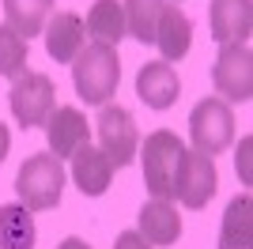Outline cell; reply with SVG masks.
<instances>
[{
    "instance_id": "3957f363",
    "label": "cell",
    "mask_w": 253,
    "mask_h": 249,
    "mask_svg": "<svg viewBox=\"0 0 253 249\" xmlns=\"http://www.w3.org/2000/svg\"><path fill=\"white\" fill-rule=\"evenodd\" d=\"M15 193H19V204L31 208V211H49V208L61 204L64 193V166L57 155L42 151V155H31L19 166L15 174Z\"/></svg>"
},
{
    "instance_id": "277c9868",
    "label": "cell",
    "mask_w": 253,
    "mask_h": 249,
    "mask_svg": "<svg viewBox=\"0 0 253 249\" xmlns=\"http://www.w3.org/2000/svg\"><path fill=\"white\" fill-rule=\"evenodd\" d=\"M189 140L193 151L201 155H219L234 140V114L223 98H201L189 114Z\"/></svg>"
},
{
    "instance_id": "7c38bea8",
    "label": "cell",
    "mask_w": 253,
    "mask_h": 249,
    "mask_svg": "<svg viewBox=\"0 0 253 249\" xmlns=\"http://www.w3.org/2000/svg\"><path fill=\"white\" fill-rule=\"evenodd\" d=\"M250 27H253V0H211L208 31L219 45L246 42L250 38Z\"/></svg>"
},
{
    "instance_id": "cb8c5ba5",
    "label": "cell",
    "mask_w": 253,
    "mask_h": 249,
    "mask_svg": "<svg viewBox=\"0 0 253 249\" xmlns=\"http://www.w3.org/2000/svg\"><path fill=\"white\" fill-rule=\"evenodd\" d=\"M57 249H91V246H87L84 238H64V242H61Z\"/></svg>"
},
{
    "instance_id": "8fae6325",
    "label": "cell",
    "mask_w": 253,
    "mask_h": 249,
    "mask_svg": "<svg viewBox=\"0 0 253 249\" xmlns=\"http://www.w3.org/2000/svg\"><path fill=\"white\" fill-rule=\"evenodd\" d=\"M42 34H45V53H49L57 64H72L76 53L87 45L84 42L87 27H84V19H80L76 11H57V15H49Z\"/></svg>"
},
{
    "instance_id": "7402d4cb",
    "label": "cell",
    "mask_w": 253,
    "mask_h": 249,
    "mask_svg": "<svg viewBox=\"0 0 253 249\" xmlns=\"http://www.w3.org/2000/svg\"><path fill=\"white\" fill-rule=\"evenodd\" d=\"M114 249H151V246H148V242H144V238H140L136 230H125V234H117Z\"/></svg>"
},
{
    "instance_id": "8992f818",
    "label": "cell",
    "mask_w": 253,
    "mask_h": 249,
    "mask_svg": "<svg viewBox=\"0 0 253 249\" xmlns=\"http://www.w3.org/2000/svg\"><path fill=\"white\" fill-rule=\"evenodd\" d=\"M211 83L223 94V102H250L253 98V53L246 42L219 45V57L211 64Z\"/></svg>"
},
{
    "instance_id": "5b68a950",
    "label": "cell",
    "mask_w": 253,
    "mask_h": 249,
    "mask_svg": "<svg viewBox=\"0 0 253 249\" xmlns=\"http://www.w3.org/2000/svg\"><path fill=\"white\" fill-rule=\"evenodd\" d=\"M53 80L45 72H23L15 76L8 91V106L11 117L23 124V128H38V124L49 121V114L57 110V98H53Z\"/></svg>"
},
{
    "instance_id": "52a82bcc",
    "label": "cell",
    "mask_w": 253,
    "mask_h": 249,
    "mask_svg": "<svg viewBox=\"0 0 253 249\" xmlns=\"http://www.w3.org/2000/svg\"><path fill=\"white\" fill-rule=\"evenodd\" d=\"M98 151H102L106 159L114 166H128L132 159H136V147H140V136H136V121H132V114H128L125 106H110L106 102L102 110H98Z\"/></svg>"
},
{
    "instance_id": "30bf717a",
    "label": "cell",
    "mask_w": 253,
    "mask_h": 249,
    "mask_svg": "<svg viewBox=\"0 0 253 249\" xmlns=\"http://www.w3.org/2000/svg\"><path fill=\"white\" fill-rule=\"evenodd\" d=\"M45 140H49V155L72 159L87 144V117L76 106H57L45 121Z\"/></svg>"
},
{
    "instance_id": "7a4b0ae2",
    "label": "cell",
    "mask_w": 253,
    "mask_h": 249,
    "mask_svg": "<svg viewBox=\"0 0 253 249\" xmlns=\"http://www.w3.org/2000/svg\"><path fill=\"white\" fill-rule=\"evenodd\" d=\"M136 151H140V166H144V185H148V193L155 200H174V177H178L185 144H181L170 128H159V132H151Z\"/></svg>"
},
{
    "instance_id": "2e32d148",
    "label": "cell",
    "mask_w": 253,
    "mask_h": 249,
    "mask_svg": "<svg viewBox=\"0 0 253 249\" xmlns=\"http://www.w3.org/2000/svg\"><path fill=\"white\" fill-rule=\"evenodd\" d=\"M219 249H253V200L246 193L234 197L223 211Z\"/></svg>"
},
{
    "instance_id": "603a6c76",
    "label": "cell",
    "mask_w": 253,
    "mask_h": 249,
    "mask_svg": "<svg viewBox=\"0 0 253 249\" xmlns=\"http://www.w3.org/2000/svg\"><path fill=\"white\" fill-rule=\"evenodd\" d=\"M8 147H11V132H8V124H0V163L8 159Z\"/></svg>"
},
{
    "instance_id": "ac0fdd59",
    "label": "cell",
    "mask_w": 253,
    "mask_h": 249,
    "mask_svg": "<svg viewBox=\"0 0 253 249\" xmlns=\"http://www.w3.org/2000/svg\"><path fill=\"white\" fill-rule=\"evenodd\" d=\"M49 11H53V0H4V23L27 42H31V34L45 31Z\"/></svg>"
},
{
    "instance_id": "d6986e66",
    "label": "cell",
    "mask_w": 253,
    "mask_h": 249,
    "mask_svg": "<svg viewBox=\"0 0 253 249\" xmlns=\"http://www.w3.org/2000/svg\"><path fill=\"white\" fill-rule=\"evenodd\" d=\"M87 31L95 34V42H106V45H117L125 38V8L121 0H95L91 11H87Z\"/></svg>"
},
{
    "instance_id": "e0dca14e",
    "label": "cell",
    "mask_w": 253,
    "mask_h": 249,
    "mask_svg": "<svg viewBox=\"0 0 253 249\" xmlns=\"http://www.w3.org/2000/svg\"><path fill=\"white\" fill-rule=\"evenodd\" d=\"M34 211L23 204L0 208V249H34Z\"/></svg>"
},
{
    "instance_id": "9c48e42d",
    "label": "cell",
    "mask_w": 253,
    "mask_h": 249,
    "mask_svg": "<svg viewBox=\"0 0 253 249\" xmlns=\"http://www.w3.org/2000/svg\"><path fill=\"white\" fill-rule=\"evenodd\" d=\"M136 94L148 110H170L181 94L178 72L170 68V61H148L136 72Z\"/></svg>"
},
{
    "instance_id": "ba28073f",
    "label": "cell",
    "mask_w": 253,
    "mask_h": 249,
    "mask_svg": "<svg viewBox=\"0 0 253 249\" xmlns=\"http://www.w3.org/2000/svg\"><path fill=\"white\" fill-rule=\"evenodd\" d=\"M215 185H219V174H215L211 155L181 151V166H178V177H174V197L197 211V208H204L215 197Z\"/></svg>"
},
{
    "instance_id": "ffe728a7",
    "label": "cell",
    "mask_w": 253,
    "mask_h": 249,
    "mask_svg": "<svg viewBox=\"0 0 253 249\" xmlns=\"http://www.w3.org/2000/svg\"><path fill=\"white\" fill-rule=\"evenodd\" d=\"M167 0H125V31L132 34L144 45H155V27H159V11H163Z\"/></svg>"
},
{
    "instance_id": "5bb4252c",
    "label": "cell",
    "mask_w": 253,
    "mask_h": 249,
    "mask_svg": "<svg viewBox=\"0 0 253 249\" xmlns=\"http://www.w3.org/2000/svg\"><path fill=\"white\" fill-rule=\"evenodd\" d=\"M155 45L163 53V61H181L193 45V23L178 4H163L159 11V27H155Z\"/></svg>"
},
{
    "instance_id": "44dd1931",
    "label": "cell",
    "mask_w": 253,
    "mask_h": 249,
    "mask_svg": "<svg viewBox=\"0 0 253 249\" xmlns=\"http://www.w3.org/2000/svg\"><path fill=\"white\" fill-rule=\"evenodd\" d=\"M27 53H31L27 38L15 34L8 23H0V76L4 80H15L27 72Z\"/></svg>"
},
{
    "instance_id": "4fadbf2b",
    "label": "cell",
    "mask_w": 253,
    "mask_h": 249,
    "mask_svg": "<svg viewBox=\"0 0 253 249\" xmlns=\"http://www.w3.org/2000/svg\"><path fill=\"white\" fill-rule=\"evenodd\" d=\"M136 234L148 246H174L181 234V215L170 200H148L136 215Z\"/></svg>"
},
{
    "instance_id": "6da1fadb",
    "label": "cell",
    "mask_w": 253,
    "mask_h": 249,
    "mask_svg": "<svg viewBox=\"0 0 253 249\" xmlns=\"http://www.w3.org/2000/svg\"><path fill=\"white\" fill-rule=\"evenodd\" d=\"M72 83H76V94H80L87 106H106L114 98L117 83H121L117 45H106V42L84 45L72 61Z\"/></svg>"
},
{
    "instance_id": "9a60e30c",
    "label": "cell",
    "mask_w": 253,
    "mask_h": 249,
    "mask_svg": "<svg viewBox=\"0 0 253 249\" xmlns=\"http://www.w3.org/2000/svg\"><path fill=\"white\" fill-rule=\"evenodd\" d=\"M72 181L80 185L84 197H102L106 189H110V181H114V163H110L98 147L84 144L72 155Z\"/></svg>"
}]
</instances>
